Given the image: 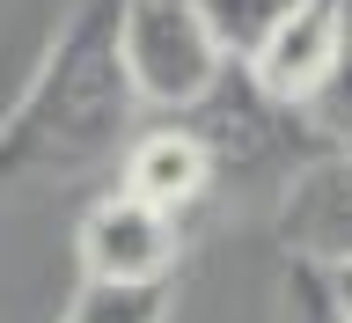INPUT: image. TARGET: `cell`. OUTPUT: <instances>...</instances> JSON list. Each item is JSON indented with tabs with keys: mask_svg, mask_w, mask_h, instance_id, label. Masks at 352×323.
<instances>
[{
	"mask_svg": "<svg viewBox=\"0 0 352 323\" xmlns=\"http://www.w3.org/2000/svg\"><path fill=\"white\" fill-rule=\"evenodd\" d=\"M308 125L330 140V154H352V0H345V59H338V74H330V88L316 96V103L301 110Z\"/></svg>",
	"mask_w": 352,
	"mask_h": 323,
	"instance_id": "10",
	"label": "cell"
},
{
	"mask_svg": "<svg viewBox=\"0 0 352 323\" xmlns=\"http://www.w3.org/2000/svg\"><path fill=\"white\" fill-rule=\"evenodd\" d=\"M118 52H125L132 96L162 110H191L228 74V52L198 0H118Z\"/></svg>",
	"mask_w": 352,
	"mask_h": 323,
	"instance_id": "2",
	"label": "cell"
},
{
	"mask_svg": "<svg viewBox=\"0 0 352 323\" xmlns=\"http://www.w3.org/2000/svg\"><path fill=\"white\" fill-rule=\"evenodd\" d=\"M338 59H345V0H308L301 15H294L279 37L250 59V74H257V88H264L279 110L301 118V110L330 88Z\"/></svg>",
	"mask_w": 352,
	"mask_h": 323,
	"instance_id": "6",
	"label": "cell"
},
{
	"mask_svg": "<svg viewBox=\"0 0 352 323\" xmlns=\"http://www.w3.org/2000/svg\"><path fill=\"white\" fill-rule=\"evenodd\" d=\"M279 242H286V264L352 272V154H323L286 184Z\"/></svg>",
	"mask_w": 352,
	"mask_h": 323,
	"instance_id": "4",
	"label": "cell"
},
{
	"mask_svg": "<svg viewBox=\"0 0 352 323\" xmlns=\"http://www.w3.org/2000/svg\"><path fill=\"white\" fill-rule=\"evenodd\" d=\"M213 184V154L198 147L184 125H162V132H140L125 147V191L162 206V213L184 220V206H198Z\"/></svg>",
	"mask_w": 352,
	"mask_h": 323,
	"instance_id": "7",
	"label": "cell"
},
{
	"mask_svg": "<svg viewBox=\"0 0 352 323\" xmlns=\"http://www.w3.org/2000/svg\"><path fill=\"white\" fill-rule=\"evenodd\" d=\"M176 258H184V220L147 206L132 191H110L81 213V272L110 286H154L176 280Z\"/></svg>",
	"mask_w": 352,
	"mask_h": 323,
	"instance_id": "3",
	"label": "cell"
},
{
	"mask_svg": "<svg viewBox=\"0 0 352 323\" xmlns=\"http://www.w3.org/2000/svg\"><path fill=\"white\" fill-rule=\"evenodd\" d=\"M323 280H330V294H338V309L352 316V272H323Z\"/></svg>",
	"mask_w": 352,
	"mask_h": 323,
	"instance_id": "12",
	"label": "cell"
},
{
	"mask_svg": "<svg viewBox=\"0 0 352 323\" xmlns=\"http://www.w3.org/2000/svg\"><path fill=\"white\" fill-rule=\"evenodd\" d=\"M169 302H176V280H154V286L81 280V294L66 302L59 323H169Z\"/></svg>",
	"mask_w": 352,
	"mask_h": 323,
	"instance_id": "9",
	"label": "cell"
},
{
	"mask_svg": "<svg viewBox=\"0 0 352 323\" xmlns=\"http://www.w3.org/2000/svg\"><path fill=\"white\" fill-rule=\"evenodd\" d=\"M132 74L118 52V0H81L44 44L30 88L0 118V191L66 184L103 154L132 147Z\"/></svg>",
	"mask_w": 352,
	"mask_h": 323,
	"instance_id": "1",
	"label": "cell"
},
{
	"mask_svg": "<svg viewBox=\"0 0 352 323\" xmlns=\"http://www.w3.org/2000/svg\"><path fill=\"white\" fill-rule=\"evenodd\" d=\"M198 8H206V22H213L220 52H228L235 66H250L264 44H272L286 22L308 8V0H198Z\"/></svg>",
	"mask_w": 352,
	"mask_h": 323,
	"instance_id": "8",
	"label": "cell"
},
{
	"mask_svg": "<svg viewBox=\"0 0 352 323\" xmlns=\"http://www.w3.org/2000/svg\"><path fill=\"white\" fill-rule=\"evenodd\" d=\"M279 323H352L338 309L323 272H308V264H286V286H279Z\"/></svg>",
	"mask_w": 352,
	"mask_h": 323,
	"instance_id": "11",
	"label": "cell"
},
{
	"mask_svg": "<svg viewBox=\"0 0 352 323\" xmlns=\"http://www.w3.org/2000/svg\"><path fill=\"white\" fill-rule=\"evenodd\" d=\"M286 125H294V110H279V103L257 88V74L235 66V59H228V74H220V81L184 110V132L213 154V176H220V169H250V162H264V147H272Z\"/></svg>",
	"mask_w": 352,
	"mask_h": 323,
	"instance_id": "5",
	"label": "cell"
}]
</instances>
